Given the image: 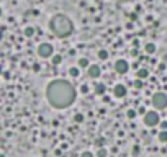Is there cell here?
Wrapping results in <instances>:
<instances>
[{"mask_svg": "<svg viewBox=\"0 0 167 157\" xmlns=\"http://www.w3.org/2000/svg\"><path fill=\"white\" fill-rule=\"evenodd\" d=\"M46 97H48V101L54 108L62 110L74 103L75 88L72 87V84H69L66 80H53L46 88Z\"/></svg>", "mask_w": 167, "mask_h": 157, "instance_id": "obj_1", "label": "cell"}, {"mask_svg": "<svg viewBox=\"0 0 167 157\" xmlns=\"http://www.w3.org/2000/svg\"><path fill=\"white\" fill-rule=\"evenodd\" d=\"M49 30L57 38H66V36H69L72 33L74 26H72V21L69 17H66L62 13H57L49 20Z\"/></svg>", "mask_w": 167, "mask_h": 157, "instance_id": "obj_2", "label": "cell"}, {"mask_svg": "<svg viewBox=\"0 0 167 157\" xmlns=\"http://www.w3.org/2000/svg\"><path fill=\"white\" fill-rule=\"evenodd\" d=\"M153 106L156 110H166L167 108V95L162 93V92H156L153 95Z\"/></svg>", "mask_w": 167, "mask_h": 157, "instance_id": "obj_3", "label": "cell"}, {"mask_svg": "<svg viewBox=\"0 0 167 157\" xmlns=\"http://www.w3.org/2000/svg\"><path fill=\"white\" fill-rule=\"evenodd\" d=\"M142 119H144V124L149 126V128H153V126H156V124H160V116L157 111H147Z\"/></svg>", "mask_w": 167, "mask_h": 157, "instance_id": "obj_4", "label": "cell"}, {"mask_svg": "<svg viewBox=\"0 0 167 157\" xmlns=\"http://www.w3.org/2000/svg\"><path fill=\"white\" fill-rule=\"evenodd\" d=\"M53 52H54V49L49 43H43V44H39V48H38V54H39V57H43V59L53 57Z\"/></svg>", "mask_w": 167, "mask_h": 157, "instance_id": "obj_5", "label": "cell"}, {"mask_svg": "<svg viewBox=\"0 0 167 157\" xmlns=\"http://www.w3.org/2000/svg\"><path fill=\"white\" fill-rule=\"evenodd\" d=\"M115 70H116L118 74H126L129 70V64L128 61L124 59H118L116 62H115Z\"/></svg>", "mask_w": 167, "mask_h": 157, "instance_id": "obj_6", "label": "cell"}, {"mask_svg": "<svg viewBox=\"0 0 167 157\" xmlns=\"http://www.w3.org/2000/svg\"><path fill=\"white\" fill-rule=\"evenodd\" d=\"M113 95L116 98H124V97H126V87L121 85V84L115 85V87H113Z\"/></svg>", "mask_w": 167, "mask_h": 157, "instance_id": "obj_7", "label": "cell"}, {"mask_svg": "<svg viewBox=\"0 0 167 157\" xmlns=\"http://www.w3.org/2000/svg\"><path fill=\"white\" fill-rule=\"evenodd\" d=\"M89 77H92V79L100 77V67L95 66V64H92V66L89 67Z\"/></svg>", "mask_w": 167, "mask_h": 157, "instance_id": "obj_8", "label": "cell"}, {"mask_svg": "<svg viewBox=\"0 0 167 157\" xmlns=\"http://www.w3.org/2000/svg\"><path fill=\"white\" fill-rule=\"evenodd\" d=\"M136 77H138V79H141V80H144V79H147V77H149V70H147V69H139L138 72H136Z\"/></svg>", "mask_w": 167, "mask_h": 157, "instance_id": "obj_9", "label": "cell"}, {"mask_svg": "<svg viewBox=\"0 0 167 157\" xmlns=\"http://www.w3.org/2000/svg\"><path fill=\"white\" fill-rule=\"evenodd\" d=\"M144 51L147 52V54H154V52H156V44H154V43H147V44L144 46Z\"/></svg>", "mask_w": 167, "mask_h": 157, "instance_id": "obj_10", "label": "cell"}, {"mask_svg": "<svg viewBox=\"0 0 167 157\" xmlns=\"http://www.w3.org/2000/svg\"><path fill=\"white\" fill-rule=\"evenodd\" d=\"M79 67H90V62L87 57H80L79 59Z\"/></svg>", "mask_w": 167, "mask_h": 157, "instance_id": "obj_11", "label": "cell"}, {"mask_svg": "<svg viewBox=\"0 0 167 157\" xmlns=\"http://www.w3.org/2000/svg\"><path fill=\"white\" fill-rule=\"evenodd\" d=\"M61 62H62V56H59V54H54V56H53V66H59Z\"/></svg>", "mask_w": 167, "mask_h": 157, "instance_id": "obj_12", "label": "cell"}, {"mask_svg": "<svg viewBox=\"0 0 167 157\" xmlns=\"http://www.w3.org/2000/svg\"><path fill=\"white\" fill-rule=\"evenodd\" d=\"M79 74H80L79 67H71V69H69V75L71 77H79Z\"/></svg>", "mask_w": 167, "mask_h": 157, "instance_id": "obj_13", "label": "cell"}, {"mask_svg": "<svg viewBox=\"0 0 167 157\" xmlns=\"http://www.w3.org/2000/svg\"><path fill=\"white\" fill-rule=\"evenodd\" d=\"M95 93H98V95H103L105 93V84H98L95 87Z\"/></svg>", "mask_w": 167, "mask_h": 157, "instance_id": "obj_14", "label": "cell"}, {"mask_svg": "<svg viewBox=\"0 0 167 157\" xmlns=\"http://www.w3.org/2000/svg\"><path fill=\"white\" fill-rule=\"evenodd\" d=\"M33 35H35V28H33V26H26V28H25V36L31 38Z\"/></svg>", "mask_w": 167, "mask_h": 157, "instance_id": "obj_15", "label": "cell"}, {"mask_svg": "<svg viewBox=\"0 0 167 157\" xmlns=\"http://www.w3.org/2000/svg\"><path fill=\"white\" fill-rule=\"evenodd\" d=\"M98 57L102 61H107L108 59V52L105 51V49H100V51H98Z\"/></svg>", "mask_w": 167, "mask_h": 157, "instance_id": "obj_16", "label": "cell"}, {"mask_svg": "<svg viewBox=\"0 0 167 157\" xmlns=\"http://www.w3.org/2000/svg\"><path fill=\"white\" fill-rule=\"evenodd\" d=\"M159 141L160 143H166L167 141V131H160L159 133Z\"/></svg>", "mask_w": 167, "mask_h": 157, "instance_id": "obj_17", "label": "cell"}, {"mask_svg": "<svg viewBox=\"0 0 167 157\" xmlns=\"http://www.w3.org/2000/svg\"><path fill=\"white\" fill-rule=\"evenodd\" d=\"M126 116H128L129 119H134V118H136V111H134V110H128V113H126Z\"/></svg>", "mask_w": 167, "mask_h": 157, "instance_id": "obj_18", "label": "cell"}, {"mask_svg": "<svg viewBox=\"0 0 167 157\" xmlns=\"http://www.w3.org/2000/svg\"><path fill=\"white\" fill-rule=\"evenodd\" d=\"M74 121H75V123H82V121H84V115H80V113H77V115L74 116Z\"/></svg>", "mask_w": 167, "mask_h": 157, "instance_id": "obj_19", "label": "cell"}, {"mask_svg": "<svg viewBox=\"0 0 167 157\" xmlns=\"http://www.w3.org/2000/svg\"><path fill=\"white\" fill-rule=\"evenodd\" d=\"M97 156H98V157H107V150H105V149H100L98 152H97Z\"/></svg>", "mask_w": 167, "mask_h": 157, "instance_id": "obj_20", "label": "cell"}, {"mask_svg": "<svg viewBox=\"0 0 167 157\" xmlns=\"http://www.w3.org/2000/svg\"><path fill=\"white\" fill-rule=\"evenodd\" d=\"M134 87L136 88H142V80H141V79H138V80L134 82Z\"/></svg>", "mask_w": 167, "mask_h": 157, "instance_id": "obj_21", "label": "cell"}, {"mask_svg": "<svg viewBox=\"0 0 167 157\" xmlns=\"http://www.w3.org/2000/svg\"><path fill=\"white\" fill-rule=\"evenodd\" d=\"M33 72H39V70H41V66H39V64H33Z\"/></svg>", "mask_w": 167, "mask_h": 157, "instance_id": "obj_22", "label": "cell"}, {"mask_svg": "<svg viewBox=\"0 0 167 157\" xmlns=\"http://www.w3.org/2000/svg\"><path fill=\"white\" fill-rule=\"evenodd\" d=\"M138 113H139V115H146L147 111H146V108H144V106H139V108H138Z\"/></svg>", "mask_w": 167, "mask_h": 157, "instance_id": "obj_23", "label": "cell"}, {"mask_svg": "<svg viewBox=\"0 0 167 157\" xmlns=\"http://www.w3.org/2000/svg\"><path fill=\"white\" fill-rule=\"evenodd\" d=\"M80 92H82V93H89V87H87V85H82Z\"/></svg>", "mask_w": 167, "mask_h": 157, "instance_id": "obj_24", "label": "cell"}, {"mask_svg": "<svg viewBox=\"0 0 167 157\" xmlns=\"http://www.w3.org/2000/svg\"><path fill=\"white\" fill-rule=\"evenodd\" d=\"M80 157H93V156H92V152L85 150V152H82V156H80Z\"/></svg>", "mask_w": 167, "mask_h": 157, "instance_id": "obj_25", "label": "cell"}, {"mask_svg": "<svg viewBox=\"0 0 167 157\" xmlns=\"http://www.w3.org/2000/svg\"><path fill=\"white\" fill-rule=\"evenodd\" d=\"M95 144H97L98 147H102V146H103V139H97V141H95Z\"/></svg>", "mask_w": 167, "mask_h": 157, "instance_id": "obj_26", "label": "cell"}, {"mask_svg": "<svg viewBox=\"0 0 167 157\" xmlns=\"http://www.w3.org/2000/svg\"><path fill=\"white\" fill-rule=\"evenodd\" d=\"M160 128H162V129H167V121H162V123H160Z\"/></svg>", "mask_w": 167, "mask_h": 157, "instance_id": "obj_27", "label": "cell"}]
</instances>
